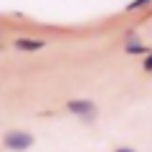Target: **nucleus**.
<instances>
[{
  "instance_id": "obj_2",
  "label": "nucleus",
  "mask_w": 152,
  "mask_h": 152,
  "mask_svg": "<svg viewBox=\"0 0 152 152\" xmlns=\"http://www.w3.org/2000/svg\"><path fill=\"white\" fill-rule=\"evenodd\" d=\"M33 142H36V137H33L31 132H23V129H13V132H8V134L3 137V145H5L8 150H13V152L31 150Z\"/></svg>"
},
{
  "instance_id": "obj_3",
  "label": "nucleus",
  "mask_w": 152,
  "mask_h": 152,
  "mask_svg": "<svg viewBox=\"0 0 152 152\" xmlns=\"http://www.w3.org/2000/svg\"><path fill=\"white\" fill-rule=\"evenodd\" d=\"M122 48H124V53L132 56V58H145V56L152 51L150 46H147L145 41L140 38V33H137V31H129V33L124 36V43H122Z\"/></svg>"
},
{
  "instance_id": "obj_1",
  "label": "nucleus",
  "mask_w": 152,
  "mask_h": 152,
  "mask_svg": "<svg viewBox=\"0 0 152 152\" xmlns=\"http://www.w3.org/2000/svg\"><path fill=\"white\" fill-rule=\"evenodd\" d=\"M66 109L74 114L76 119H81L84 124H94L99 119V107L91 99H69L66 102Z\"/></svg>"
},
{
  "instance_id": "obj_4",
  "label": "nucleus",
  "mask_w": 152,
  "mask_h": 152,
  "mask_svg": "<svg viewBox=\"0 0 152 152\" xmlns=\"http://www.w3.org/2000/svg\"><path fill=\"white\" fill-rule=\"evenodd\" d=\"M43 46H46V41H41V38H18L15 41L18 51H41Z\"/></svg>"
},
{
  "instance_id": "obj_5",
  "label": "nucleus",
  "mask_w": 152,
  "mask_h": 152,
  "mask_svg": "<svg viewBox=\"0 0 152 152\" xmlns=\"http://www.w3.org/2000/svg\"><path fill=\"white\" fill-rule=\"evenodd\" d=\"M152 5V0H132L129 5H127V10L134 13V10H142V8H150Z\"/></svg>"
},
{
  "instance_id": "obj_7",
  "label": "nucleus",
  "mask_w": 152,
  "mask_h": 152,
  "mask_svg": "<svg viewBox=\"0 0 152 152\" xmlns=\"http://www.w3.org/2000/svg\"><path fill=\"white\" fill-rule=\"evenodd\" d=\"M114 152H137V150H132V147H117Z\"/></svg>"
},
{
  "instance_id": "obj_6",
  "label": "nucleus",
  "mask_w": 152,
  "mask_h": 152,
  "mask_svg": "<svg viewBox=\"0 0 152 152\" xmlns=\"http://www.w3.org/2000/svg\"><path fill=\"white\" fill-rule=\"evenodd\" d=\"M142 71H145V74H152V51L142 58Z\"/></svg>"
}]
</instances>
